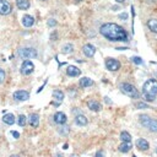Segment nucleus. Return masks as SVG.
I'll list each match as a JSON object with an SVG mask.
<instances>
[{
	"mask_svg": "<svg viewBox=\"0 0 157 157\" xmlns=\"http://www.w3.org/2000/svg\"><path fill=\"white\" fill-rule=\"evenodd\" d=\"M70 157H78V156H77V155H71Z\"/></svg>",
	"mask_w": 157,
	"mask_h": 157,
	"instance_id": "nucleus-35",
	"label": "nucleus"
},
{
	"mask_svg": "<svg viewBox=\"0 0 157 157\" xmlns=\"http://www.w3.org/2000/svg\"><path fill=\"white\" fill-rule=\"evenodd\" d=\"M81 2V0H75V3H80Z\"/></svg>",
	"mask_w": 157,
	"mask_h": 157,
	"instance_id": "nucleus-36",
	"label": "nucleus"
},
{
	"mask_svg": "<svg viewBox=\"0 0 157 157\" xmlns=\"http://www.w3.org/2000/svg\"><path fill=\"white\" fill-rule=\"evenodd\" d=\"M156 153H157V148H156Z\"/></svg>",
	"mask_w": 157,
	"mask_h": 157,
	"instance_id": "nucleus-38",
	"label": "nucleus"
},
{
	"mask_svg": "<svg viewBox=\"0 0 157 157\" xmlns=\"http://www.w3.org/2000/svg\"><path fill=\"white\" fill-rule=\"evenodd\" d=\"M14 98L17 100V101H27V100L30 98V93H28L27 91L20 90V91L14 92Z\"/></svg>",
	"mask_w": 157,
	"mask_h": 157,
	"instance_id": "nucleus-9",
	"label": "nucleus"
},
{
	"mask_svg": "<svg viewBox=\"0 0 157 157\" xmlns=\"http://www.w3.org/2000/svg\"><path fill=\"white\" fill-rule=\"evenodd\" d=\"M120 90H122V92H123L124 95H126V96L130 97V98H137V97H139V91H137V89H136L134 85H131V84H128V82L122 84V85H120Z\"/></svg>",
	"mask_w": 157,
	"mask_h": 157,
	"instance_id": "nucleus-4",
	"label": "nucleus"
},
{
	"mask_svg": "<svg viewBox=\"0 0 157 157\" xmlns=\"http://www.w3.org/2000/svg\"><path fill=\"white\" fill-rule=\"evenodd\" d=\"M139 122H140V124L142 126H145L150 131L157 133V120L156 119H152L148 115H140L139 117Z\"/></svg>",
	"mask_w": 157,
	"mask_h": 157,
	"instance_id": "nucleus-3",
	"label": "nucleus"
},
{
	"mask_svg": "<svg viewBox=\"0 0 157 157\" xmlns=\"http://www.w3.org/2000/svg\"><path fill=\"white\" fill-rule=\"evenodd\" d=\"M147 27L151 32L153 33H157V20L156 19H151L147 21Z\"/></svg>",
	"mask_w": 157,
	"mask_h": 157,
	"instance_id": "nucleus-18",
	"label": "nucleus"
},
{
	"mask_svg": "<svg viewBox=\"0 0 157 157\" xmlns=\"http://www.w3.org/2000/svg\"><path fill=\"white\" fill-rule=\"evenodd\" d=\"M100 33L111 42H128V33L117 24H103L100 27Z\"/></svg>",
	"mask_w": 157,
	"mask_h": 157,
	"instance_id": "nucleus-1",
	"label": "nucleus"
},
{
	"mask_svg": "<svg viewBox=\"0 0 157 157\" xmlns=\"http://www.w3.org/2000/svg\"><path fill=\"white\" fill-rule=\"evenodd\" d=\"M19 55L24 59H31L37 57V50L33 48H21L19 49Z\"/></svg>",
	"mask_w": 157,
	"mask_h": 157,
	"instance_id": "nucleus-5",
	"label": "nucleus"
},
{
	"mask_svg": "<svg viewBox=\"0 0 157 157\" xmlns=\"http://www.w3.org/2000/svg\"><path fill=\"white\" fill-rule=\"evenodd\" d=\"M135 144H136V147H137L139 150H142V151H146V150H148V147H150L148 142H147L145 139H137Z\"/></svg>",
	"mask_w": 157,
	"mask_h": 157,
	"instance_id": "nucleus-13",
	"label": "nucleus"
},
{
	"mask_svg": "<svg viewBox=\"0 0 157 157\" xmlns=\"http://www.w3.org/2000/svg\"><path fill=\"white\" fill-rule=\"evenodd\" d=\"M131 61L134 63V64H136V65H140V64H142L144 61H142V59L141 58H139V57H133L131 58Z\"/></svg>",
	"mask_w": 157,
	"mask_h": 157,
	"instance_id": "nucleus-28",
	"label": "nucleus"
},
{
	"mask_svg": "<svg viewBox=\"0 0 157 157\" xmlns=\"http://www.w3.org/2000/svg\"><path fill=\"white\" fill-rule=\"evenodd\" d=\"M75 124L80 125V126H84V125L87 124V118L84 114H78V115L75 117Z\"/></svg>",
	"mask_w": 157,
	"mask_h": 157,
	"instance_id": "nucleus-16",
	"label": "nucleus"
},
{
	"mask_svg": "<svg viewBox=\"0 0 157 157\" xmlns=\"http://www.w3.org/2000/svg\"><path fill=\"white\" fill-rule=\"evenodd\" d=\"M142 93L146 101H155L157 97V80L150 78L142 86Z\"/></svg>",
	"mask_w": 157,
	"mask_h": 157,
	"instance_id": "nucleus-2",
	"label": "nucleus"
},
{
	"mask_svg": "<svg viewBox=\"0 0 157 157\" xmlns=\"http://www.w3.org/2000/svg\"><path fill=\"white\" fill-rule=\"evenodd\" d=\"M119 19H122V20H126V19H128V14H125V13L120 14V15H119Z\"/></svg>",
	"mask_w": 157,
	"mask_h": 157,
	"instance_id": "nucleus-31",
	"label": "nucleus"
},
{
	"mask_svg": "<svg viewBox=\"0 0 157 157\" xmlns=\"http://www.w3.org/2000/svg\"><path fill=\"white\" fill-rule=\"evenodd\" d=\"M22 25L25 27H32L35 25V19L31 15H25L22 17Z\"/></svg>",
	"mask_w": 157,
	"mask_h": 157,
	"instance_id": "nucleus-14",
	"label": "nucleus"
},
{
	"mask_svg": "<svg viewBox=\"0 0 157 157\" xmlns=\"http://www.w3.org/2000/svg\"><path fill=\"white\" fill-rule=\"evenodd\" d=\"M17 122H19V125H20V126H25L26 123H27V119H26L25 115H20L19 119H17Z\"/></svg>",
	"mask_w": 157,
	"mask_h": 157,
	"instance_id": "nucleus-26",
	"label": "nucleus"
},
{
	"mask_svg": "<svg viewBox=\"0 0 157 157\" xmlns=\"http://www.w3.org/2000/svg\"><path fill=\"white\" fill-rule=\"evenodd\" d=\"M28 123L32 128H37L39 125V115L38 114H31L30 118H28Z\"/></svg>",
	"mask_w": 157,
	"mask_h": 157,
	"instance_id": "nucleus-15",
	"label": "nucleus"
},
{
	"mask_svg": "<svg viewBox=\"0 0 157 157\" xmlns=\"http://www.w3.org/2000/svg\"><path fill=\"white\" fill-rule=\"evenodd\" d=\"M120 139L123 142H130L131 141V135L128 133V131H123L120 134Z\"/></svg>",
	"mask_w": 157,
	"mask_h": 157,
	"instance_id": "nucleus-25",
	"label": "nucleus"
},
{
	"mask_svg": "<svg viewBox=\"0 0 157 157\" xmlns=\"http://www.w3.org/2000/svg\"><path fill=\"white\" fill-rule=\"evenodd\" d=\"M55 25H57V21H55L54 19H49V20H48V26H49V27H54Z\"/></svg>",
	"mask_w": 157,
	"mask_h": 157,
	"instance_id": "nucleus-30",
	"label": "nucleus"
},
{
	"mask_svg": "<svg viewBox=\"0 0 157 157\" xmlns=\"http://www.w3.org/2000/svg\"><path fill=\"white\" fill-rule=\"evenodd\" d=\"M82 50H84V54H85L86 57H89V58L93 57V55H95V53H96V48H95L92 44H89V43L84 46Z\"/></svg>",
	"mask_w": 157,
	"mask_h": 157,
	"instance_id": "nucleus-12",
	"label": "nucleus"
},
{
	"mask_svg": "<svg viewBox=\"0 0 157 157\" xmlns=\"http://www.w3.org/2000/svg\"><path fill=\"white\" fill-rule=\"evenodd\" d=\"M11 13V5L6 0H0V15H9Z\"/></svg>",
	"mask_w": 157,
	"mask_h": 157,
	"instance_id": "nucleus-8",
	"label": "nucleus"
},
{
	"mask_svg": "<svg viewBox=\"0 0 157 157\" xmlns=\"http://www.w3.org/2000/svg\"><path fill=\"white\" fill-rule=\"evenodd\" d=\"M130 148H131V144H130V142H122V144L119 145V151L123 152V153L129 152Z\"/></svg>",
	"mask_w": 157,
	"mask_h": 157,
	"instance_id": "nucleus-23",
	"label": "nucleus"
},
{
	"mask_svg": "<svg viewBox=\"0 0 157 157\" xmlns=\"http://www.w3.org/2000/svg\"><path fill=\"white\" fill-rule=\"evenodd\" d=\"M33 70H35V65H33L32 61L25 60L22 63V65H21V74L22 75H30V74L33 72Z\"/></svg>",
	"mask_w": 157,
	"mask_h": 157,
	"instance_id": "nucleus-7",
	"label": "nucleus"
},
{
	"mask_svg": "<svg viewBox=\"0 0 157 157\" xmlns=\"http://www.w3.org/2000/svg\"><path fill=\"white\" fill-rule=\"evenodd\" d=\"M66 74H68L70 77H77V76H80L81 71H80V69H78L77 66L70 65V66H68V69H66Z\"/></svg>",
	"mask_w": 157,
	"mask_h": 157,
	"instance_id": "nucleus-10",
	"label": "nucleus"
},
{
	"mask_svg": "<svg viewBox=\"0 0 157 157\" xmlns=\"http://www.w3.org/2000/svg\"><path fill=\"white\" fill-rule=\"evenodd\" d=\"M72 49H74V46H72L71 43H68V44H64V46H63L61 52H63L64 54H69V53L72 52Z\"/></svg>",
	"mask_w": 157,
	"mask_h": 157,
	"instance_id": "nucleus-24",
	"label": "nucleus"
},
{
	"mask_svg": "<svg viewBox=\"0 0 157 157\" xmlns=\"http://www.w3.org/2000/svg\"><path fill=\"white\" fill-rule=\"evenodd\" d=\"M53 118H54V122H55L57 124H59V125L65 124V123H66V120H68L66 115H65L63 112H58V113H55Z\"/></svg>",
	"mask_w": 157,
	"mask_h": 157,
	"instance_id": "nucleus-11",
	"label": "nucleus"
},
{
	"mask_svg": "<svg viewBox=\"0 0 157 157\" xmlns=\"http://www.w3.org/2000/svg\"><path fill=\"white\" fill-rule=\"evenodd\" d=\"M3 122H4L5 124H8V125H13V124L15 123V115L11 114V113H8V114L4 115Z\"/></svg>",
	"mask_w": 157,
	"mask_h": 157,
	"instance_id": "nucleus-20",
	"label": "nucleus"
},
{
	"mask_svg": "<svg viewBox=\"0 0 157 157\" xmlns=\"http://www.w3.org/2000/svg\"><path fill=\"white\" fill-rule=\"evenodd\" d=\"M136 108L137 109H146V108H150V106L145 102H137L136 103Z\"/></svg>",
	"mask_w": 157,
	"mask_h": 157,
	"instance_id": "nucleus-27",
	"label": "nucleus"
},
{
	"mask_svg": "<svg viewBox=\"0 0 157 157\" xmlns=\"http://www.w3.org/2000/svg\"><path fill=\"white\" fill-rule=\"evenodd\" d=\"M11 157H19V156H15V155H13V156H11Z\"/></svg>",
	"mask_w": 157,
	"mask_h": 157,
	"instance_id": "nucleus-37",
	"label": "nucleus"
},
{
	"mask_svg": "<svg viewBox=\"0 0 157 157\" xmlns=\"http://www.w3.org/2000/svg\"><path fill=\"white\" fill-rule=\"evenodd\" d=\"M16 5H17V8L20 10H27L30 8V2L28 0H17Z\"/></svg>",
	"mask_w": 157,
	"mask_h": 157,
	"instance_id": "nucleus-19",
	"label": "nucleus"
},
{
	"mask_svg": "<svg viewBox=\"0 0 157 157\" xmlns=\"http://www.w3.org/2000/svg\"><path fill=\"white\" fill-rule=\"evenodd\" d=\"M115 2H117V3H124L125 0H115Z\"/></svg>",
	"mask_w": 157,
	"mask_h": 157,
	"instance_id": "nucleus-34",
	"label": "nucleus"
},
{
	"mask_svg": "<svg viewBox=\"0 0 157 157\" xmlns=\"http://www.w3.org/2000/svg\"><path fill=\"white\" fill-rule=\"evenodd\" d=\"M5 80V71L3 69H0V82H3Z\"/></svg>",
	"mask_w": 157,
	"mask_h": 157,
	"instance_id": "nucleus-29",
	"label": "nucleus"
},
{
	"mask_svg": "<svg viewBox=\"0 0 157 157\" xmlns=\"http://www.w3.org/2000/svg\"><path fill=\"white\" fill-rule=\"evenodd\" d=\"M87 107L91 111H93V112H100L101 111V104L97 101H93V100H91V101L87 102Z\"/></svg>",
	"mask_w": 157,
	"mask_h": 157,
	"instance_id": "nucleus-17",
	"label": "nucleus"
},
{
	"mask_svg": "<svg viewBox=\"0 0 157 157\" xmlns=\"http://www.w3.org/2000/svg\"><path fill=\"white\" fill-rule=\"evenodd\" d=\"M53 97H54V100H55L58 103H60V102L64 100V92L60 91V90H55V91L53 92ZM58 103H57V104H58Z\"/></svg>",
	"mask_w": 157,
	"mask_h": 157,
	"instance_id": "nucleus-22",
	"label": "nucleus"
},
{
	"mask_svg": "<svg viewBox=\"0 0 157 157\" xmlns=\"http://www.w3.org/2000/svg\"><path fill=\"white\" fill-rule=\"evenodd\" d=\"M11 135H13L15 139H19V137H20V134H19L17 131H11Z\"/></svg>",
	"mask_w": 157,
	"mask_h": 157,
	"instance_id": "nucleus-32",
	"label": "nucleus"
},
{
	"mask_svg": "<svg viewBox=\"0 0 157 157\" xmlns=\"http://www.w3.org/2000/svg\"><path fill=\"white\" fill-rule=\"evenodd\" d=\"M106 68H107L109 71H117V70L120 69V63H119L117 59L107 58V59H106Z\"/></svg>",
	"mask_w": 157,
	"mask_h": 157,
	"instance_id": "nucleus-6",
	"label": "nucleus"
},
{
	"mask_svg": "<svg viewBox=\"0 0 157 157\" xmlns=\"http://www.w3.org/2000/svg\"><path fill=\"white\" fill-rule=\"evenodd\" d=\"M96 157H104V155L102 153V151H98V152L96 153Z\"/></svg>",
	"mask_w": 157,
	"mask_h": 157,
	"instance_id": "nucleus-33",
	"label": "nucleus"
},
{
	"mask_svg": "<svg viewBox=\"0 0 157 157\" xmlns=\"http://www.w3.org/2000/svg\"><path fill=\"white\" fill-rule=\"evenodd\" d=\"M80 86L81 87H90V86H93V81L91 80L90 77H82L80 80Z\"/></svg>",
	"mask_w": 157,
	"mask_h": 157,
	"instance_id": "nucleus-21",
	"label": "nucleus"
}]
</instances>
